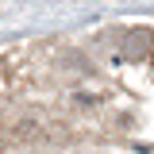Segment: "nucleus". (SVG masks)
Instances as JSON below:
<instances>
[{
    "mask_svg": "<svg viewBox=\"0 0 154 154\" xmlns=\"http://www.w3.org/2000/svg\"><path fill=\"white\" fill-rule=\"evenodd\" d=\"M127 54H131V58L150 54V31H131V38H127Z\"/></svg>",
    "mask_w": 154,
    "mask_h": 154,
    "instance_id": "f257e3e1",
    "label": "nucleus"
}]
</instances>
